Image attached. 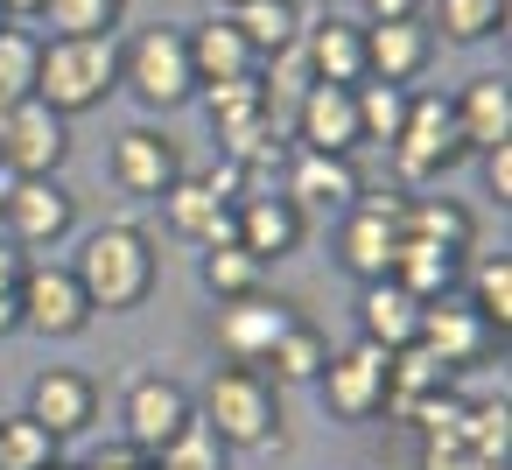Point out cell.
<instances>
[{"label": "cell", "instance_id": "obj_1", "mask_svg": "<svg viewBox=\"0 0 512 470\" xmlns=\"http://www.w3.org/2000/svg\"><path fill=\"white\" fill-rule=\"evenodd\" d=\"M71 274H78L92 316H134V309H148V295L162 281V253H155V239L141 225L120 218V225H92L78 239Z\"/></svg>", "mask_w": 512, "mask_h": 470}, {"label": "cell", "instance_id": "obj_2", "mask_svg": "<svg viewBox=\"0 0 512 470\" xmlns=\"http://www.w3.org/2000/svg\"><path fill=\"white\" fill-rule=\"evenodd\" d=\"M190 400H197V421L225 449H274L281 442V386L260 365H218Z\"/></svg>", "mask_w": 512, "mask_h": 470}, {"label": "cell", "instance_id": "obj_3", "mask_svg": "<svg viewBox=\"0 0 512 470\" xmlns=\"http://www.w3.org/2000/svg\"><path fill=\"white\" fill-rule=\"evenodd\" d=\"M120 92V36H43L36 99L64 120L106 106Z\"/></svg>", "mask_w": 512, "mask_h": 470}, {"label": "cell", "instance_id": "obj_4", "mask_svg": "<svg viewBox=\"0 0 512 470\" xmlns=\"http://www.w3.org/2000/svg\"><path fill=\"white\" fill-rule=\"evenodd\" d=\"M120 85L148 106V113H176L197 99V71H190V43L176 22H155V29H134L120 43Z\"/></svg>", "mask_w": 512, "mask_h": 470}, {"label": "cell", "instance_id": "obj_5", "mask_svg": "<svg viewBox=\"0 0 512 470\" xmlns=\"http://www.w3.org/2000/svg\"><path fill=\"white\" fill-rule=\"evenodd\" d=\"M386 155H393V176H400L407 190L442 183V176L470 155L463 134H456V106H449L442 92H414V99H407V127H400V141H393Z\"/></svg>", "mask_w": 512, "mask_h": 470}, {"label": "cell", "instance_id": "obj_6", "mask_svg": "<svg viewBox=\"0 0 512 470\" xmlns=\"http://www.w3.org/2000/svg\"><path fill=\"white\" fill-rule=\"evenodd\" d=\"M386 393H393V351H379V344H365V337L344 344V351H330V365L316 372V400H323V414L344 421V428L386 414Z\"/></svg>", "mask_w": 512, "mask_h": 470}, {"label": "cell", "instance_id": "obj_7", "mask_svg": "<svg viewBox=\"0 0 512 470\" xmlns=\"http://www.w3.org/2000/svg\"><path fill=\"white\" fill-rule=\"evenodd\" d=\"M78 232V197L57 176H15L0 197V239L22 253H57Z\"/></svg>", "mask_w": 512, "mask_h": 470}, {"label": "cell", "instance_id": "obj_8", "mask_svg": "<svg viewBox=\"0 0 512 470\" xmlns=\"http://www.w3.org/2000/svg\"><path fill=\"white\" fill-rule=\"evenodd\" d=\"M400 246H407V197H358L337 218V260H344V274H358V288L386 281Z\"/></svg>", "mask_w": 512, "mask_h": 470}, {"label": "cell", "instance_id": "obj_9", "mask_svg": "<svg viewBox=\"0 0 512 470\" xmlns=\"http://www.w3.org/2000/svg\"><path fill=\"white\" fill-rule=\"evenodd\" d=\"M190 421H197V400H190L183 379H169V372H134L127 379V393H120V442L134 456L169 449Z\"/></svg>", "mask_w": 512, "mask_h": 470}, {"label": "cell", "instance_id": "obj_10", "mask_svg": "<svg viewBox=\"0 0 512 470\" xmlns=\"http://www.w3.org/2000/svg\"><path fill=\"white\" fill-rule=\"evenodd\" d=\"M15 309H22V330H36L50 344H71V337L92 330V302H85L71 260H29L22 288H15Z\"/></svg>", "mask_w": 512, "mask_h": 470}, {"label": "cell", "instance_id": "obj_11", "mask_svg": "<svg viewBox=\"0 0 512 470\" xmlns=\"http://www.w3.org/2000/svg\"><path fill=\"white\" fill-rule=\"evenodd\" d=\"M22 414H29V421L64 449V442H78V435H92V428H99V379H92V372H78V365H43V372L29 379Z\"/></svg>", "mask_w": 512, "mask_h": 470}, {"label": "cell", "instance_id": "obj_12", "mask_svg": "<svg viewBox=\"0 0 512 470\" xmlns=\"http://www.w3.org/2000/svg\"><path fill=\"white\" fill-rule=\"evenodd\" d=\"M71 155V120L50 113L43 99L0 106V169L8 176H57Z\"/></svg>", "mask_w": 512, "mask_h": 470}, {"label": "cell", "instance_id": "obj_13", "mask_svg": "<svg viewBox=\"0 0 512 470\" xmlns=\"http://www.w3.org/2000/svg\"><path fill=\"white\" fill-rule=\"evenodd\" d=\"M281 197H288L302 218H344V211L365 197V176H358L351 155L295 148V155H288V176H281Z\"/></svg>", "mask_w": 512, "mask_h": 470}, {"label": "cell", "instance_id": "obj_14", "mask_svg": "<svg viewBox=\"0 0 512 470\" xmlns=\"http://www.w3.org/2000/svg\"><path fill=\"white\" fill-rule=\"evenodd\" d=\"M302 239H309V218L267 183V190H246L239 204H232V246H246L260 267H274V260H295L302 253Z\"/></svg>", "mask_w": 512, "mask_h": 470}, {"label": "cell", "instance_id": "obj_15", "mask_svg": "<svg viewBox=\"0 0 512 470\" xmlns=\"http://www.w3.org/2000/svg\"><path fill=\"white\" fill-rule=\"evenodd\" d=\"M302 309L281 302V295H239V302H218V351L225 365H267V351L281 344V330L295 323Z\"/></svg>", "mask_w": 512, "mask_h": 470}, {"label": "cell", "instance_id": "obj_16", "mask_svg": "<svg viewBox=\"0 0 512 470\" xmlns=\"http://www.w3.org/2000/svg\"><path fill=\"white\" fill-rule=\"evenodd\" d=\"M155 204H162L169 239H183V246H197V253L232 246V197H218V190H211V176H176Z\"/></svg>", "mask_w": 512, "mask_h": 470}, {"label": "cell", "instance_id": "obj_17", "mask_svg": "<svg viewBox=\"0 0 512 470\" xmlns=\"http://www.w3.org/2000/svg\"><path fill=\"white\" fill-rule=\"evenodd\" d=\"M106 169H113V183H120L127 197H148V204H155V197L183 176V148H176L162 127H127V134L113 141Z\"/></svg>", "mask_w": 512, "mask_h": 470}, {"label": "cell", "instance_id": "obj_18", "mask_svg": "<svg viewBox=\"0 0 512 470\" xmlns=\"http://www.w3.org/2000/svg\"><path fill=\"white\" fill-rule=\"evenodd\" d=\"M302 64H309V85H365V22L351 15H316L302 22Z\"/></svg>", "mask_w": 512, "mask_h": 470}, {"label": "cell", "instance_id": "obj_19", "mask_svg": "<svg viewBox=\"0 0 512 470\" xmlns=\"http://www.w3.org/2000/svg\"><path fill=\"white\" fill-rule=\"evenodd\" d=\"M435 64V29L414 15V22H365V78L379 85H407Z\"/></svg>", "mask_w": 512, "mask_h": 470}, {"label": "cell", "instance_id": "obj_20", "mask_svg": "<svg viewBox=\"0 0 512 470\" xmlns=\"http://www.w3.org/2000/svg\"><path fill=\"white\" fill-rule=\"evenodd\" d=\"M288 127H295V141L316 148V155H358V148H365V141H358V99H351V85H309L302 106L288 113Z\"/></svg>", "mask_w": 512, "mask_h": 470}, {"label": "cell", "instance_id": "obj_21", "mask_svg": "<svg viewBox=\"0 0 512 470\" xmlns=\"http://www.w3.org/2000/svg\"><path fill=\"white\" fill-rule=\"evenodd\" d=\"M414 344H428L449 372H463V365H484V358H491V344H505V337H491V330L470 316V302L442 295V302H428V309H421V337H414Z\"/></svg>", "mask_w": 512, "mask_h": 470}, {"label": "cell", "instance_id": "obj_22", "mask_svg": "<svg viewBox=\"0 0 512 470\" xmlns=\"http://www.w3.org/2000/svg\"><path fill=\"white\" fill-rule=\"evenodd\" d=\"M421 295H407L393 274L386 281H365L358 288V337L365 344H379V351H407L414 337H421Z\"/></svg>", "mask_w": 512, "mask_h": 470}, {"label": "cell", "instance_id": "obj_23", "mask_svg": "<svg viewBox=\"0 0 512 470\" xmlns=\"http://www.w3.org/2000/svg\"><path fill=\"white\" fill-rule=\"evenodd\" d=\"M449 106H456V134H463V148H470V155H484V148L512 141V85H505L498 71L470 78Z\"/></svg>", "mask_w": 512, "mask_h": 470}, {"label": "cell", "instance_id": "obj_24", "mask_svg": "<svg viewBox=\"0 0 512 470\" xmlns=\"http://www.w3.org/2000/svg\"><path fill=\"white\" fill-rule=\"evenodd\" d=\"M183 43H190L197 92H204V85H232V78H253V71H260V64H253V50L239 43V29H232L225 15H211V22H197V29H183Z\"/></svg>", "mask_w": 512, "mask_h": 470}, {"label": "cell", "instance_id": "obj_25", "mask_svg": "<svg viewBox=\"0 0 512 470\" xmlns=\"http://www.w3.org/2000/svg\"><path fill=\"white\" fill-rule=\"evenodd\" d=\"M463 253H449V246H428V239H407L400 246V260H393V281L407 288V295H421V302H442V295H456L463 288Z\"/></svg>", "mask_w": 512, "mask_h": 470}, {"label": "cell", "instance_id": "obj_26", "mask_svg": "<svg viewBox=\"0 0 512 470\" xmlns=\"http://www.w3.org/2000/svg\"><path fill=\"white\" fill-rule=\"evenodd\" d=\"M225 22L239 29V43L253 50V64L295 50V36H302V8H295V0H246V8H232Z\"/></svg>", "mask_w": 512, "mask_h": 470}, {"label": "cell", "instance_id": "obj_27", "mask_svg": "<svg viewBox=\"0 0 512 470\" xmlns=\"http://www.w3.org/2000/svg\"><path fill=\"white\" fill-rule=\"evenodd\" d=\"M323 365H330V337H323L309 316H295V323L281 330V344L267 351V365H260V372H267L274 386H316V372H323Z\"/></svg>", "mask_w": 512, "mask_h": 470}, {"label": "cell", "instance_id": "obj_28", "mask_svg": "<svg viewBox=\"0 0 512 470\" xmlns=\"http://www.w3.org/2000/svg\"><path fill=\"white\" fill-rule=\"evenodd\" d=\"M463 288H470V316H477L491 337H505V330H512V260H505V253L470 260V267H463Z\"/></svg>", "mask_w": 512, "mask_h": 470}, {"label": "cell", "instance_id": "obj_29", "mask_svg": "<svg viewBox=\"0 0 512 470\" xmlns=\"http://www.w3.org/2000/svg\"><path fill=\"white\" fill-rule=\"evenodd\" d=\"M197 281H204L211 302H239V295H260L267 288V267L246 246H211V253H197Z\"/></svg>", "mask_w": 512, "mask_h": 470}, {"label": "cell", "instance_id": "obj_30", "mask_svg": "<svg viewBox=\"0 0 512 470\" xmlns=\"http://www.w3.org/2000/svg\"><path fill=\"white\" fill-rule=\"evenodd\" d=\"M351 99H358V141H372V148H393L400 141V127H407V85H379V78H365V85H351Z\"/></svg>", "mask_w": 512, "mask_h": 470}, {"label": "cell", "instance_id": "obj_31", "mask_svg": "<svg viewBox=\"0 0 512 470\" xmlns=\"http://www.w3.org/2000/svg\"><path fill=\"white\" fill-rule=\"evenodd\" d=\"M36 22H43L50 36H120L127 0H43Z\"/></svg>", "mask_w": 512, "mask_h": 470}, {"label": "cell", "instance_id": "obj_32", "mask_svg": "<svg viewBox=\"0 0 512 470\" xmlns=\"http://www.w3.org/2000/svg\"><path fill=\"white\" fill-rule=\"evenodd\" d=\"M36 64H43V36L8 22V29H0V106L36 99Z\"/></svg>", "mask_w": 512, "mask_h": 470}, {"label": "cell", "instance_id": "obj_33", "mask_svg": "<svg viewBox=\"0 0 512 470\" xmlns=\"http://www.w3.org/2000/svg\"><path fill=\"white\" fill-rule=\"evenodd\" d=\"M407 239H428V246L470 253V211L449 204V197H407Z\"/></svg>", "mask_w": 512, "mask_h": 470}, {"label": "cell", "instance_id": "obj_34", "mask_svg": "<svg viewBox=\"0 0 512 470\" xmlns=\"http://www.w3.org/2000/svg\"><path fill=\"white\" fill-rule=\"evenodd\" d=\"M435 29L449 43H491L505 36V0H435Z\"/></svg>", "mask_w": 512, "mask_h": 470}, {"label": "cell", "instance_id": "obj_35", "mask_svg": "<svg viewBox=\"0 0 512 470\" xmlns=\"http://www.w3.org/2000/svg\"><path fill=\"white\" fill-rule=\"evenodd\" d=\"M64 449L29 421V414H0V470H50Z\"/></svg>", "mask_w": 512, "mask_h": 470}, {"label": "cell", "instance_id": "obj_36", "mask_svg": "<svg viewBox=\"0 0 512 470\" xmlns=\"http://www.w3.org/2000/svg\"><path fill=\"white\" fill-rule=\"evenodd\" d=\"M463 449H470L484 470H505V449H512V414H505V400H484V407L463 414Z\"/></svg>", "mask_w": 512, "mask_h": 470}, {"label": "cell", "instance_id": "obj_37", "mask_svg": "<svg viewBox=\"0 0 512 470\" xmlns=\"http://www.w3.org/2000/svg\"><path fill=\"white\" fill-rule=\"evenodd\" d=\"M148 470H232V449H225L204 421H190L169 449H155V456H148Z\"/></svg>", "mask_w": 512, "mask_h": 470}, {"label": "cell", "instance_id": "obj_38", "mask_svg": "<svg viewBox=\"0 0 512 470\" xmlns=\"http://www.w3.org/2000/svg\"><path fill=\"white\" fill-rule=\"evenodd\" d=\"M477 162H484V197H498V211H505V204H512V141L484 148Z\"/></svg>", "mask_w": 512, "mask_h": 470}, {"label": "cell", "instance_id": "obj_39", "mask_svg": "<svg viewBox=\"0 0 512 470\" xmlns=\"http://www.w3.org/2000/svg\"><path fill=\"white\" fill-rule=\"evenodd\" d=\"M421 470H484L470 449H463V435L456 442H421Z\"/></svg>", "mask_w": 512, "mask_h": 470}, {"label": "cell", "instance_id": "obj_40", "mask_svg": "<svg viewBox=\"0 0 512 470\" xmlns=\"http://www.w3.org/2000/svg\"><path fill=\"white\" fill-rule=\"evenodd\" d=\"M428 0H358V22H414Z\"/></svg>", "mask_w": 512, "mask_h": 470}, {"label": "cell", "instance_id": "obj_41", "mask_svg": "<svg viewBox=\"0 0 512 470\" xmlns=\"http://www.w3.org/2000/svg\"><path fill=\"white\" fill-rule=\"evenodd\" d=\"M78 470H148V456H134L127 442H113V449H99L92 463H78Z\"/></svg>", "mask_w": 512, "mask_h": 470}, {"label": "cell", "instance_id": "obj_42", "mask_svg": "<svg viewBox=\"0 0 512 470\" xmlns=\"http://www.w3.org/2000/svg\"><path fill=\"white\" fill-rule=\"evenodd\" d=\"M36 8H43V0H0V15H8V22H36Z\"/></svg>", "mask_w": 512, "mask_h": 470}, {"label": "cell", "instance_id": "obj_43", "mask_svg": "<svg viewBox=\"0 0 512 470\" xmlns=\"http://www.w3.org/2000/svg\"><path fill=\"white\" fill-rule=\"evenodd\" d=\"M218 8H225V15H232V8H246V0H218Z\"/></svg>", "mask_w": 512, "mask_h": 470}, {"label": "cell", "instance_id": "obj_44", "mask_svg": "<svg viewBox=\"0 0 512 470\" xmlns=\"http://www.w3.org/2000/svg\"><path fill=\"white\" fill-rule=\"evenodd\" d=\"M50 470H78V463H64V456H57V463H50Z\"/></svg>", "mask_w": 512, "mask_h": 470}]
</instances>
